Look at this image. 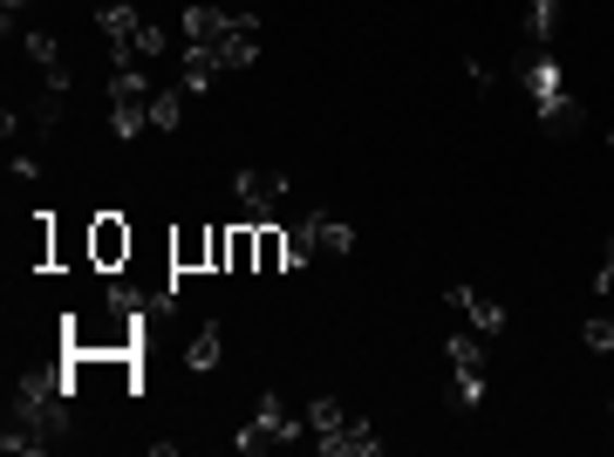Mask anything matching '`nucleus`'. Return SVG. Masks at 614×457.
I'll return each instance as SVG.
<instances>
[{"label":"nucleus","mask_w":614,"mask_h":457,"mask_svg":"<svg viewBox=\"0 0 614 457\" xmlns=\"http://www.w3.org/2000/svg\"><path fill=\"white\" fill-rule=\"evenodd\" d=\"M519 89L532 96V103H547V96H560V55H532L519 69Z\"/></svg>","instance_id":"ddd939ff"},{"label":"nucleus","mask_w":614,"mask_h":457,"mask_svg":"<svg viewBox=\"0 0 614 457\" xmlns=\"http://www.w3.org/2000/svg\"><path fill=\"white\" fill-rule=\"evenodd\" d=\"M171 273H212V225H185L171 239Z\"/></svg>","instance_id":"6e6552de"},{"label":"nucleus","mask_w":614,"mask_h":457,"mask_svg":"<svg viewBox=\"0 0 614 457\" xmlns=\"http://www.w3.org/2000/svg\"><path fill=\"white\" fill-rule=\"evenodd\" d=\"M21 8H28V0H0V28H8V35H14V14Z\"/></svg>","instance_id":"c85d7f7f"},{"label":"nucleus","mask_w":614,"mask_h":457,"mask_svg":"<svg viewBox=\"0 0 614 457\" xmlns=\"http://www.w3.org/2000/svg\"><path fill=\"white\" fill-rule=\"evenodd\" d=\"M41 75H48V96H69V89H75V75H69L62 62H56V69H41Z\"/></svg>","instance_id":"cd10ccee"},{"label":"nucleus","mask_w":614,"mask_h":457,"mask_svg":"<svg viewBox=\"0 0 614 457\" xmlns=\"http://www.w3.org/2000/svg\"><path fill=\"white\" fill-rule=\"evenodd\" d=\"M225 260H233V225H212V273H225Z\"/></svg>","instance_id":"a878e982"},{"label":"nucleus","mask_w":614,"mask_h":457,"mask_svg":"<svg viewBox=\"0 0 614 457\" xmlns=\"http://www.w3.org/2000/svg\"><path fill=\"white\" fill-rule=\"evenodd\" d=\"M56 123H62V96H41V103H35V131H56Z\"/></svg>","instance_id":"bb28decb"},{"label":"nucleus","mask_w":614,"mask_h":457,"mask_svg":"<svg viewBox=\"0 0 614 457\" xmlns=\"http://www.w3.org/2000/svg\"><path fill=\"white\" fill-rule=\"evenodd\" d=\"M607 150H614V137H607Z\"/></svg>","instance_id":"7c9ffc66"},{"label":"nucleus","mask_w":614,"mask_h":457,"mask_svg":"<svg viewBox=\"0 0 614 457\" xmlns=\"http://www.w3.org/2000/svg\"><path fill=\"white\" fill-rule=\"evenodd\" d=\"M185 83H177V89H158V96H150V131H177V116H185Z\"/></svg>","instance_id":"a211bd4d"},{"label":"nucleus","mask_w":614,"mask_h":457,"mask_svg":"<svg viewBox=\"0 0 614 457\" xmlns=\"http://www.w3.org/2000/svg\"><path fill=\"white\" fill-rule=\"evenodd\" d=\"M335 423H348L342 396H315V403H307V430H335Z\"/></svg>","instance_id":"4be33fe9"},{"label":"nucleus","mask_w":614,"mask_h":457,"mask_svg":"<svg viewBox=\"0 0 614 457\" xmlns=\"http://www.w3.org/2000/svg\"><path fill=\"white\" fill-rule=\"evenodd\" d=\"M315 450H321V457H376V450H382V437H376V430H369L363 417H348V423H335V430H321Z\"/></svg>","instance_id":"0eeeda50"},{"label":"nucleus","mask_w":614,"mask_h":457,"mask_svg":"<svg viewBox=\"0 0 614 457\" xmlns=\"http://www.w3.org/2000/svg\"><path fill=\"white\" fill-rule=\"evenodd\" d=\"M150 96H158V89L144 83V69H137V62H116V75H110V103H150Z\"/></svg>","instance_id":"dca6fc26"},{"label":"nucleus","mask_w":614,"mask_h":457,"mask_svg":"<svg viewBox=\"0 0 614 457\" xmlns=\"http://www.w3.org/2000/svg\"><path fill=\"white\" fill-rule=\"evenodd\" d=\"M110 131L131 144V137H144L150 131V103H110Z\"/></svg>","instance_id":"aec40b11"},{"label":"nucleus","mask_w":614,"mask_h":457,"mask_svg":"<svg viewBox=\"0 0 614 457\" xmlns=\"http://www.w3.org/2000/svg\"><path fill=\"white\" fill-rule=\"evenodd\" d=\"M451 308H457V314H471L478 335H505V308H499L492 294H478V287H451Z\"/></svg>","instance_id":"1a4fd4ad"},{"label":"nucleus","mask_w":614,"mask_h":457,"mask_svg":"<svg viewBox=\"0 0 614 457\" xmlns=\"http://www.w3.org/2000/svg\"><path fill=\"white\" fill-rule=\"evenodd\" d=\"M444 355H451V369H484V342H478V328H451Z\"/></svg>","instance_id":"f3484780"},{"label":"nucleus","mask_w":614,"mask_h":457,"mask_svg":"<svg viewBox=\"0 0 614 457\" xmlns=\"http://www.w3.org/2000/svg\"><path fill=\"white\" fill-rule=\"evenodd\" d=\"M451 375H457L451 403H457V410H478V403H484V369H451Z\"/></svg>","instance_id":"412c9836"},{"label":"nucleus","mask_w":614,"mask_h":457,"mask_svg":"<svg viewBox=\"0 0 614 457\" xmlns=\"http://www.w3.org/2000/svg\"><path fill=\"white\" fill-rule=\"evenodd\" d=\"M177 69H185V89L198 96L205 83L219 75V48H205V41H185V55H177Z\"/></svg>","instance_id":"4468645a"},{"label":"nucleus","mask_w":614,"mask_h":457,"mask_svg":"<svg viewBox=\"0 0 614 457\" xmlns=\"http://www.w3.org/2000/svg\"><path fill=\"white\" fill-rule=\"evenodd\" d=\"M131 225H123V212H96L89 219V267L96 273H123V260H131Z\"/></svg>","instance_id":"20e7f679"},{"label":"nucleus","mask_w":614,"mask_h":457,"mask_svg":"<svg viewBox=\"0 0 614 457\" xmlns=\"http://www.w3.org/2000/svg\"><path fill=\"white\" fill-rule=\"evenodd\" d=\"M287 267H294V239H287L280 219H267L260 225V267H253V273H287Z\"/></svg>","instance_id":"9b49d317"},{"label":"nucleus","mask_w":614,"mask_h":457,"mask_svg":"<svg viewBox=\"0 0 614 457\" xmlns=\"http://www.w3.org/2000/svg\"><path fill=\"white\" fill-rule=\"evenodd\" d=\"M580 342H587V348H601V355H614V321H587V328H580Z\"/></svg>","instance_id":"393cba45"},{"label":"nucleus","mask_w":614,"mask_h":457,"mask_svg":"<svg viewBox=\"0 0 614 457\" xmlns=\"http://www.w3.org/2000/svg\"><path fill=\"white\" fill-rule=\"evenodd\" d=\"M48 444H56V437L35 430V423H21V417H8V430H0V450H8V457H41Z\"/></svg>","instance_id":"2eb2a0df"},{"label":"nucleus","mask_w":614,"mask_h":457,"mask_svg":"<svg viewBox=\"0 0 614 457\" xmlns=\"http://www.w3.org/2000/svg\"><path fill=\"white\" fill-rule=\"evenodd\" d=\"M240 28H246V14H233V8H205V0H198V8H185V41L225 48V41H233Z\"/></svg>","instance_id":"423d86ee"},{"label":"nucleus","mask_w":614,"mask_h":457,"mask_svg":"<svg viewBox=\"0 0 614 457\" xmlns=\"http://www.w3.org/2000/svg\"><path fill=\"white\" fill-rule=\"evenodd\" d=\"M287 239H294V267H307L315 252H328V260H348L355 252V225L335 219V212H307L287 225Z\"/></svg>","instance_id":"f257e3e1"},{"label":"nucleus","mask_w":614,"mask_h":457,"mask_svg":"<svg viewBox=\"0 0 614 457\" xmlns=\"http://www.w3.org/2000/svg\"><path fill=\"white\" fill-rule=\"evenodd\" d=\"M96 28L110 35L116 62H137V35H144V14H137V0H102V8H96Z\"/></svg>","instance_id":"39448f33"},{"label":"nucleus","mask_w":614,"mask_h":457,"mask_svg":"<svg viewBox=\"0 0 614 457\" xmlns=\"http://www.w3.org/2000/svg\"><path fill=\"white\" fill-rule=\"evenodd\" d=\"M21 55H28L35 69H56V62H62V55H56V35H41V28H35V35H21Z\"/></svg>","instance_id":"5701e85b"},{"label":"nucleus","mask_w":614,"mask_h":457,"mask_svg":"<svg viewBox=\"0 0 614 457\" xmlns=\"http://www.w3.org/2000/svg\"><path fill=\"white\" fill-rule=\"evenodd\" d=\"M580 123H587V110L574 103L567 89H560V96H547V103H540V131H547V137H574Z\"/></svg>","instance_id":"9d476101"},{"label":"nucleus","mask_w":614,"mask_h":457,"mask_svg":"<svg viewBox=\"0 0 614 457\" xmlns=\"http://www.w3.org/2000/svg\"><path fill=\"white\" fill-rule=\"evenodd\" d=\"M287 437H300V423L287 417V403H280L273 390L260 396V410H253V423L233 437V450H246V457H260V450H273V444H287Z\"/></svg>","instance_id":"f03ea898"},{"label":"nucleus","mask_w":614,"mask_h":457,"mask_svg":"<svg viewBox=\"0 0 614 457\" xmlns=\"http://www.w3.org/2000/svg\"><path fill=\"white\" fill-rule=\"evenodd\" d=\"M219 355H225V335H219V328H198V335H192V348H185V362L205 375V369H219Z\"/></svg>","instance_id":"6ab92c4d"},{"label":"nucleus","mask_w":614,"mask_h":457,"mask_svg":"<svg viewBox=\"0 0 614 457\" xmlns=\"http://www.w3.org/2000/svg\"><path fill=\"white\" fill-rule=\"evenodd\" d=\"M607 273H614V233H607Z\"/></svg>","instance_id":"c756f323"},{"label":"nucleus","mask_w":614,"mask_h":457,"mask_svg":"<svg viewBox=\"0 0 614 457\" xmlns=\"http://www.w3.org/2000/svg\"><path fill=\"white\" fill-rule=\"evenodd\" d=\"M171 48V35L158 28V21H144V35H137V62H150V55H164Z\"/></svg>","instance_id":"b1692460"},{"label":"nucleus","mask_w":614,"mask_h":457,"mask_svg":"<svg viewBox=\"0 0 614 457\" xmlns=\"http://www.w3.org/2000/svg\"><path fill=\"white\" fill-rule=\"evenodd\" d=\"M233 192L253 225H267L280 206H287V171H233Z\"/></svg>","instance_id":"7ed1b4c3"},{"label":"nucleus","mask_w":614,"mask_h":457,"mask_svg":"<svg viewBox=\"0 0 614 457\" xmlns=\"http://www.w3.org/2000/svg\"><path fill=\"white\" fill-rule=\"evenodd\" d=\"M553 28H560V0H532V8L519 14V41H526V48H547Z\"/></svg>","instance_id":"f8f14e48"}]
</instances>
